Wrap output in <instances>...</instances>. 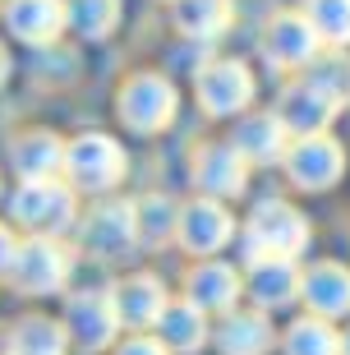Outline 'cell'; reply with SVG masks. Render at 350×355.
I'll list each match as a JSON object with an SVG mask.
<instances>
[{"label":"cell","instance_id":"cell-1","mask_svg":"<svg viewBox=\"0 0 350 355\" xmlns=\"http://www.w3.org/2000/svg\"><path fill=\"white\" fill-rule=\"evenodd\" d=\"M245 240H249V259H295L304 245H309V222L299 217L290 203H259L254 217L245 226Z\"/></svg>","mask_w":350,"mask_h":355},{"label":"cell","instance_id":"cell-2","mask_svg":"<svg viewBox=\"0 0 350 355\" xmlns=\"http://www.w3.org/2000/svg\"><path fill=\"white\" fill-rule=\"evenodd\" d=\"M14 222L28 226L33 236H60L74 226V189L60 180H28L14 194Z\"/></svg>","mask_w":350,"mask_h":355},{"label":"cell","instance_id":"cell-3","mask_svg":"<svg viewBox=\"0 0 350 355\" xmlns=\"http://www.w3.org/2000/svg\"><path fill=\"white\" fill-rule=\"evenodd\" d=\"M69 268H74V259H69V250L60 245V240L28 236V240H19V250H14L5 277H10L19 291H28V295H42V291L60 286V282L69 277Z\"/></svg>","mask_w":350,"mask_h":355},{"label":"cell","instance_id":"cell-4","mask_svg":"<svg viewBox=\"0 0 350 355\" xmlns=\"http://www.w3.org/2000/svg\"><path fill=\"white\" fill-rule=\"evenodd\" d=\"M65 175L74 189H88V194H102L111 184H120L125 175V153H120L116 139L106 134H83L65 148Z\"/></svg>","mask_w":350,"mask_h":355},{"label":"cell","instance_id":"cell-5","mask_svg":"<svg viewBox=\"0 0 350 355\" xmlns=\"http://www.w3.org/2000/svg\"><path fill=\"white\" fill-rule=\"evenodd\" d=\"M175 116V88L161 74H134L120 88V120L139 134H152L161 125H170Z\"/></svg>","mask_w":350,"mask_h":355},{"label":"cell","instance_id":"cell-6","mask_svg":"<svg viewBox=\"0 0 350 355\" xmlns=\"http://www.w3.org/2000/svg\"><path fill=\"white\" fill-rule=\"evenodd\" d=\"M341 166H346V153L327 134H309V139H295V144L286 148V175L299 189H327V184H337Z\"/></svg>","mask_w":350,"mask_h":355},{"label":"cell","instance_id":"cell-7","mask_svg":"<svg viewBox=\"0 0 350 355\" xmlns=\"http://www.w3.org/2000/svg\"><path fill=\"white\" fill-rule=\"evenodd\" d=\"M254 97V74L240 60H212L208 69H198V106L208 116H235L240 106Z\"/></svg>","mask_w":350,"mask_h":355},{"label":"cell","instance_id":"cell-8","mask_svg":"<svg viewBox=\"0 0 350 355\" xmlns=\"http://www.w3.org/2000/svg\"><path fill=\"white\" fill-rule=\"evenodd\" d=\"M116 328H120V314H116V300H111L106 291H83V295H74V300H69V309H65V332L74 337L78 346L102 351V346H111Z\"/></svg>","mask_w":350,"mask_h":355},{"label":"cell","instance_id":"cell-9","mask_svg":"<svg viewBox=\"0 0 350 355\" xmlns=\"http://www.w3.org/2000/svg\"><path fill=\"white\" fill-rule=\"evenodd\" d=\"M83 245L97 259H120L139 245V222H134V203H102L92 208V217L83 222Z\"/></svg>","mask_w":350,"mask_h":355},{"label":"cell","instance_id":"cell-10","mask_svg":"<svg viewBox=\"0 0 350 355\" xmlns=\"http://www.w3.org/2000/svg\"><path fill=\"white\" fill-rule=\"evenodd\" d=\"M341 106L327 97L323 88H313L309 79L295 83V88L281 92V106H277L272 116L286 125V134H295V139H309V134H323L327 125H332V116H337Z\"/></svg>","mask_w":350,"mask_h":355},{"label":"cell","instance_id":"cell-11","mask_svg":"<svg viewBox=\"0 0 350 355\" xmlns=\"http://www.w3.org/2000/svg\"><path fill=\"white\" fill-rule=\"evenodd\" d=\"M175 236H180V245L189 254H217L235 236V222L217 198H198V203L180 208V231Z\"/></svg>","mask_w":350,"mask_h":355},{"label":"cell","instance_id":"cell-12","mask_svg":"<svg viewBox=\"0 0 350 355\" xmlns=\"http://www.w3.org/2000/svg\"><path fill=\"white\" fill-rule=\"evenodd\" d=\"M263 51H268L272 65H286V69L313 65V55H318V33H313L309 19H299V14H281V19H272V28H268Z\"/></svg>","mask_w":350,"mask_h":355},{"label":"cell","instance_id":"cell-13","mask_svg":"<svg viewBox=\"0 0 350 355\" xmlns=\"http://www.w3.org/2000/svg\"><path fill=\"white\" fill-rule=\"evenodd\" d=\"M10 162H14V171L24 175V184L28 180H55V175L65 171V144L46 130H28L14 139Z\"/></svg>","mask_w":350,"mask_h":355},{"label":"cell","instance_id":"cell-14","mask_svg":"<svg viewBox=\"0 0 350 355\" xmlns=\"http://www.w3.org/2000/svg\"><path fill=\"white\" fill-rule=\"evenodd\" d=\"M194 180L208 198H231L245 189V157L231 144H208L194 162Z\"/></svg>","mask_w":350,"mask_h":355},{"label":"cell","instance_id":"cell-15","mask_svg":"<svg viewBox=\"0 0 350 355\" xmlns=\"http://www.w3.org/2000/svg\"><path fill=\"white\" fill-rule=\"evenodd\" d=\"M111 300H116L120 323H130V328H148V323H157V318L166 314V304H170L166 286H161L157 277H148V272L120 282V286L111 291Z\"/></svg>","mask_w":350,"mask_h":355},{"label":"cell","instance_id":"cell-16","mask_svg":"<svg viewBox=\"0 0 350 355\" xmlns=\"http://www.w3.org/2000/svg\"><path fill=\"white\" fill-rule=\"evenodd\" d=\"M5 19H10V28L24 42H33V46L55 42V37H60V28L69 24L60 0H10V5H5Z\"/></svg>","mask_w":350,"mask_h":355},{"label":"cell","instance_id":"cell-17","mask_svg":"<svg viewBox=\"0 0 350 355\" xmlns=\"http://www.w3.org/2000/svg\"><path fill=\"white\" fill-rule=\"evenodd\" d=\"M299 295L309 300V309L318 318H341V314H350V268H341V263H318L309 277H304Z\"/></svg>","mask_w":350,"mask_h":355},{"label":"cell","instance_id":"cell-18","mask_svg":"<svg viewBox=\"0 0 350 355\" xmlns=\"http://www.w3.org/2000/svg\"><path fill=\"white\" fill-rule=\"evenodd\" d=\"M299 286H304V277L295 272L290 259H259L254 272H249V295H254L263 309H281V304H290L299 295Z\"/></svg>","mask_w":350,"mask_h":355},{"label":"cell","instance_id":"cell-19","mask_svg":"<svg viewBox=\"0 0 350 355\" xmlns=\"http://www.w3.org/2000/svg\"><path fill=\"white\" fill-rule=\"evenodd\" d=\"M231 148L245 162H277V157H286V125L277 116H249V120H240Z\"/></svg>","mask_w":350,"mask_h":355},{"label":"cell","instance_id":"cell-20","mask_svg":"<svg viewBox=\"0 0 350 355\" xmlns=\"http://www.w3.org/2000/svg\"><path fill=\"white\" fill-rule=\"evenodd\" d=\"M272 342H277L272 323L263 314H226V323L217 332V346L226 355H268Z\"/></svg>","mask_w":350,"mask_h":355},{"label":"cell","instance_id":"cell-21","mask_svg":"<svg viewBox=\"0 0 350 355\" xmlns=\"http://www.w3.org/2000/svg\"><path fill=\"white\" fill-rule=\"evenodd\" d=\"M235 295H240V277H235V268H226V263H203L194 277H189V304H198L203 314L231 309Z\"/></svg>","mask_w":350,"mask_h":355},{"label":"cell","instance_id":"cell-22","mask_svg":"<svg viewBox=\"0 0 350 355\" xmlns=\"http://www.w3.org/2000/svg\"><path fill=\"white\" fill-rule=\"evenodd\" d=\"M157 328H161V346L166 351H198L203 337H208V318H203L198 304H166Z\"/></svg>","mask_w":350,"mask_h":355},{"label":"cell","instance_id":"cell-23","mask_svg":"<svg viewBox=\"0 0 350 355\" xmlns=\"http://www.w3.org/2000/svg\"><path fill=\"white\" fill-rule=\"evenodd\" d=\"M65 342H69V332L55 318L33 314L10 332V355H65Z\"/></svg>","mask_w":350,"mask_h":355},{"label":"cell","instance_id":"cell-24","mask_svg":"<svg viewBox=\"0 0 350 355\" xmlns=\"http://www.w3.org/2000/svg\"><path fill=\"white\" fill-rule=\"evenodd\" d=\"M175 24L180 33L208 42L231 24V0H175Z\"/></svg>","mask_w":350,"mask_h":355},{"label":"cell","instance_id":"cell-25","mask_svg":"<svg viewBox=\"0 0 350 355\" xmlns=\"http://www.w3.org/2000/svg\"><path fill=\"white\" fill-rule=\"evenodd\" d=\"M134 222H139V245H161L166 236H175L180 231V212H175V203L161 194H148L134 203Z\"/></svg>","mask_w":350,"mask_h":355},{"label":"cell","instance_id":"cell-26","mask_svg":"<svg viewBox=\"0 0 350 355\" xmlns=\"http://www.w3.org/2000/svg\"><path fill=\"white\" fill-rule=\"evenodd\" d=\"M286 355H341V337L327 318H295L286 332Z\"/></svg>","mask_w":350,"mask_h":355},{"label":"cell","instance_id":"cell-27","mask_svg":"<svg viewBox=\"0 0 350 355\" xmlns=\"http://www.w3.org/2000/svg\"><path fill=\"white\" fill-rule=\"evenodd\" d=\"M318 33V42H332V46H346L350 42V0H309V14H304Z\"/></svg>","mask_w":350,"mask_h":355},{"label":"cell","instance_id":"cell-28","mask_svg":"<svg viewBox=\"0 0 350 355\" xmlns=\"http://www.w3.org/2000/svg\"><path fill=\"white\" fill-rule=\"evenodd\" d=\"M65 19L83 33V37H106L120 19V0H69Z\"/></svg>","mask_w":350,"mask_h":355},{"label":"cell","instance_id":"cell-29","mask_svg":"<svg viewBox=\"0 0 350 355\" xmlns=\"http://www.w3.org/2000/svg\"><path fill=\"white\" fill-rule=\"evenodd\" d=\"M309 83L323 88L337 106H346L350 102V60L346 55H327V60H318V65L309 69Z\"/></svg>","mask_w":350,"mask_h":355},{"label":"cell","instance_id":"cell-30","mask_svg":"<svg viewBox=\"0 0 350 355\" xmlns=\"http://www.w3.org/2000/svg\"><path fill=\"white\" fill-rule=\"evenodd\" d=\"M120 355H170V351H166L161 342H152V337H134V342L125 346Z\"/></svg>","mask_w":350,"mask_h":355},{"label":"cell","instance_id":"cell-31","mask_svg":"<svg viewBox=\"0 0 350 355\" xmlns=\"http://www.w3.org/2000/svg\"><path fill=\"white\" fill-rule=\"evenodd\" d=\"M14 250H19V240H14L10 231H5V226H0V277L10 272V259H14Z\"/></svg>","mask_w":350,"mask_h":355},{"label":"cell","instance_id":"cell-32","mask_svg":"<svg viewBox=\"0 0 350 355\" xmlns=\"http://www.w3.org/2000/svg\"><path fill=\"white\" fill-rule=\"evenodd\" d=\"M5 74H10V55H5V46H0V83H5Z\"/></svg>","mask_w":350,"mask_h":355},{"label":"cell","instance_id":"cell-33","mask_svg":"<svg viewBox=\"0 0 350 355\" xmlns=\"http://www.w3.org/2000/svg\"><path fill=\"white\" fill-rule=\"evenodd\" d=\"M341 355H350V332H346V337H341Z\"/></svg>","mask_w":350,"mask_h":355}]
</instances>
